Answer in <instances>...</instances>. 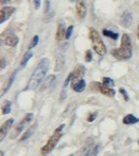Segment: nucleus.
Returning a JSON list of instances; mask_svg holds the SVG:
<instances>
[{
    "label": "nucleus",
    "instance_id": "cd10ccee",
    "mask_svg": "<svg viewBox=\"0 0 139 156\" xmlns=\"http://www.w3.org/2000/svg\"><path fill=\"white\" fill-rule=\"evenodd\" d=\"M33 1H34L35 9H38L40 7V0H33Z\"/></svg>",
    "mask_w": 139,
    "mask_h": 156
},
{
    "label": "nucleus",
    "instance_id": "dca6fc26",
    "mask_svg": "<svg viewBox=\"0 0 139 156\" xmlns=\"http://www.w3.org/2000/svg\"><path fill=\"white\" fill-rule=\"evenodd\" d=\"M35 128H36V124H34L33 126H31V127L29 129V130L24 133L23 136L21 137L20 141H26L28 139H30V137L33 135V133H34V131H35Z\"/></svg>",
    "mask_w": 139,
    "mask_h": 156
},
{
    "label": "nucleus",
    "instance_id": "5701e85b",
    "mask_svg": "<svg viewBox=\"0 0 139 156\" xmlns=\"http://www.w3.org/2000/svg\"><path fill=\"white\" fill-rule=\"evenodd\" d=\"M38 35H34L33 37V41H31V42H30V46H29V49H31L33 47H34L36 44L38 43Z\"/></svg>",
    "mask_w": 139,
    "mask_h": 156
},
{
    "label": "nucleus",
    "instance_id": "7c9ffc66",
    "mask_svg": "<svg viewBox=\"0 0 139 156\" xmlns=\"http://www.w3.org/2000/svg\"><path fill=\"white\" fill-rule=\"evenodd\" d=\"M4 67H5V60H4V59H3V60H2V66H1V68L3 69V68H4Z\"/></svg>",
    "mask_w": 139,
    "mask_h": 156
},
{
    "label": "nucleus",
    "instance_id": "f3484780",
    "mask_svg": "<svg viewBox=\"0 0 139 156\" xmlns=\"http://www.w3.org/2000/svg\"><path fill=\"white\" fill-rule=\"evenodd\" d=\"M65 64V59L62 56H58L57 60H56V65H55V72H60L63 69Z\"/></svg>",
    "mask_w": 139,
    "mask_h": 156
},
{
    "label": "nucleus",
    "instance_id": "39448f33",
    "mask_svg": "<svg viewBox=\"0 0 139 156\" xmlns=\"http://www.w3.org/2000/svg\"><path fill=\"white\" fill-rule=\"evenodd\" d=\"M33 115L31 114V113L26 114V115L25 116V117H24L23 119H22V121H21L19 124H18V126L16 127L14 133H13L12 139H14V137H15L16 136H18L20 133L23 132V131H24V129L31 122V120H33Z\"/></svg>",
    "mask_w": 139,
    "mask_h": 156
},
{
    "label": "nucleus",
    "instance_id": "412c9836",
    "mask_svg": "<svg viewBox=\"0 0 139 156\" xmlns=\"http://www.w3.org/2000/svg\"><path fill=\"white\" fill-rule=\"evenodd\" d=\"M99 149H100V145L99 144L93 146V147H91V149L89 150V152L87 153L86 156H97L98 152H99Z\"/></svg>",
    "mask_w": 139,
    "mask_h": 156
},
{
    "label": "nucleus",
    "instance_id": "20e7f679",
    "mask_svg": "<svg viewBox=\"0 0 139 156\" xmlns=\"http://www.w3.org/2000/svg\"><path fill=\"white\" fill-rule=\"evenodd\" d=\"M89 37H90L93 48L97 54L100 56H104L107 52V48L97 30L94 29H90V30H89Z\"/></svg>",
    "mask_w": 139,
    "mask_h": 156
},
{
    "label": "nucleus",
    "instance_id": "2eb2a0df",
    "mask_svg": "<svg viewBox=\"0 0 139 156\" xmlns=\"http://www.w3.org/2000/svg\"><path fill=\"white\" fill-rule=\"evenodd\" d=\"M138 122H139V119L136 118L135 116L131 115V114L127 115L123 120V123L124 125H132V124H135V123H138Z\"/></svg>",
    "mask_w": 139,
    "mask_h": 156
},
{
    "label": "nucleus",
    "instance_id": "c756f323",
    "mask_svg": "<svg viewBox=\"0 0 139 156\" xmlns=\"http://www.w3.org/2000/svg\"><path fill=\"white\" fill-rule=\"evenodd\" d=\"M11 0H1V3L2 4H6V3H8V2H10Z\"/></svg>",
    "mask_w": 139,
    "mask_h": 156
},
{
    "label": "nucleus",
    "instance_id": "a878e982",
    "mask_svg": "<svg viewBox=\"0 0 139 156\" xmlns=\"http://www.w3.org/2000/svg\"><path fill=\"white\" fill-rule=\"evenodd\" d=\"M120 92L122 93V94L123 95V97H124V99H125V100H128V95H127V92L125 91V90H123V88H120Z\"/></svg>",
    "mask_w": 139,
    "mask_h": 156
},
{
    "label": "nucleus",
    "instance_id": "4be33fe9",
    "mask_svg": "<svg viewBox=\"0 0 139 156\" xmlns=\"http://www.w3.org/2000/svg\"><path fill=\"white\" fill-rule=\"evenodd\" d=\"M103 83H104L105 86L110 87H114V82H113V80L110 79V78H103Z\"/></svg>",
    "mask_w": 139,
    "mask_h": 156
},
{
    "label": "nucleus",
    "instance_id": "2f4dec72",
    "mask_svg": "<svg viewBox=\"0 0 139 156\" xmlns=\"http://www.w3.org/2000/svg\"><path fill=\"white\" fill-rule=\"evenodd\" d=\"M138 38H139V26H138Z\"/></svg>",
    "mask_w": 139,
    "mask_h": 156
},
{
    "label": "nucleus",
    "instance_id": "f257e3e1",
    "mask_svg": "<svg viewBox=\"0 0 139 156\" xmlns=\"http://www.w3.org/2000/svg\"><path fill=\"white\" fill-rule=\"evenodd\" d=\"M48 69H49V60L47 58H43V59L40 60L36 69L34 70V72L31 75L30 81L28 83V86H26V90H33L35 88H37L39 87V84L43 82V80L48 72Z\"/></svg>",
    "mask_w": 139,
    "mask_h": 156
},
{
    "label": "nucleus",
    "instance_id": "0eeeda50",
    "mask_svg": "<svg viewBox=\"0 0 139 156\" xmlns=\"http://www.w3.org/2000/svg\"><path fill=\"white\" fill-rule=\"evenodd\" d=\"M96 86V88L98 90H99L101 93L103 94H105L107 96H110V97H113L115 94H116V91L114 90V88H112L110 87H107L105 86L104 83H95Z\"/></svg>",
    "mask_w": 139,
    "mask_h": 156
},
{
    "label": "nucleus",
    "instance_id": "aec40b11",
    "mask_svg": "<svg viewBox=\"0 0 139 156\" xmlns=\"http://www.w3.org/2000/svg\"><path fill=\"white\" fill-rule=\"evenodd\" d=\"M31 57H33V52H30V51L26 52L23 57V60H22V62H21V66L25 67L26 65V63H28V61L30 59Z\"/></svg>",
    "mask_w": 139,
    "mask_h": 156
},
{
    "label": "nucleus",
    "instance_id": "423d86ee",
    "mask_svg": "<svg viewBox=\"0 0 139 156\" xmlns=\"http://www.w3.org/2000/svg\"><path fill=\"white\" fill-rule=\"evenodd\" d=\"M75 9H77V14L79 19H84L86 16V5H85L84 0H77V4H75Z\"/></svg>",
    "mask_w": 139,
    "mask_h": 156
},
{
    "label": "nucleus",
    "instance_id": "7ed1b4c3",
    "mask_svg": "<svg viewBox=\"0 0 139 156\" xmlns=\"http://www.w3.org/2000/svg\"><path fill=\"white\" fill-rule=\"evenodd\" d=\"M64 127H65V125H60V127L56 129L54 133H53L50 139L48 140L46 144L41 148V154L43 156L48 155L53 149L55 148V146L57 145L58 141L60 140V139L63 136V129H64Z\"/></svg>",
    "mask_w": 139,
    "mask_h": 156
},
{
    "label": "nucleus",
    "instance_id": "b1692460",
    "mask_svg": "<svg viewBox=\"0 0 139 156\" xmlns=\"http://www.w3.org/2000/svg\"><path fill=\"white\" fill-rule=\"evenodd\" d=\"M73 30H74L73 26H70L69 28H68V30H67V32H66V38L67 39H69L71 37V34H73Z\"/></svg>",
    "mask_w": 139,
    "mask_h": 156
},
{
    "label": "nucleus",
    "instance_id": "bb28decb",
    "mask_svg": "<svg viewBox=\"0 0 139 156\" xmlns=\"http://www.w3.org/2000/svg\"><path fill=\"white\" fill-rule=\"evenodd\" d=\"M96 115H97L96 113H92V114L88 117L87 121H88V122H93L94 120H95V118H96Z\"/></svg>",
    "mask_w": 139,
    "mask_h": 156
},
{
    "label": "nucleus",
    "instance_id": "9b49d317",
    "mask_svg": "<svg viewBox=\"0 0 139 156\" xmlns=\"http://www.w3.org/2000/svg\"><path fill=\"white\" fill-rule=\"evenodd\" d=\"M71 87H73V90L77 92H82L84 90L85 88V82L82 79L78 80V81L71 83Z\"/></svg>",
    "mask_w": 139,
    "mask_h": 156
},
{
    "label": "nucleus",
    "instance_id": "ddd939ff",
    "mask_svg": "<svg viewBox=\"0 0 139 156\" xmlns=\"http://www.w3.org/2000/svg\"><path fill=\"white\" fill-rule=\"evenodd\" d=\"M19 42V38L14 34H9L5 37V44L8 46H15Z\"/></svg>",
    "mask_w": 139,
    "mask_h": 156
},
{
    "label": "nucleus",
    "instance_id": "c85d7f7f",
    "mask_svg": "<svg viewBox=\"0 0 139 156\" xmlns=\"http://www.w3.org/2000/svg\"><path fill=\"white\" fill-rule=\"evenodd\" d=\"M49 7H50V3H49V1H45V13H48Z\"/></svg>",
    "mask_w": 139,
    "mask_h": 156
},
{
    "label": "nucleus",
    "instance_id": "9d476101",
    "mask_svg": "<svg viewBox=\"0 0 139 156\" xmlns=\"http://www.w3.org/2000/svg\"><path fill=\"white\" fill-rule=\"evenodd\" d=\"M132 24V14L129 11L123 12V14L120 17V25L123 28H129Z\"/></svg>",
    "mask_w": 139,
    "mask_h": 156
},
{
    "label": "nucleus",
    "instance_id": "393cba45",
    "mask_svg": "<svg viewBox=\"0 0 139 156\" xmlns=\"http://www.w3.org/2000/svg\"><path fill=\"white\" fill-rule=\"evenodd\" d=\"M92 60V54H91V51L88 50L86 52V57H85V61L86 62H90Z\"/></svg>",
    "mask_w": 139,
    "mask_h": 156
},
{
    "label": "nucleus",
    "instance_id": "72a5a7b5",
    "mask_svg": "<svg viewBox=\"0 0 139 156\" xmlns=\"http://www.w3.org/2000/svg\"><path fill=\"white\" fill-rule=\"evenodd\" d=\"M71 156H73V155H71Z\"/></svg>",
    "mask_w": 139,
    "mask_h": 156
},
{
    "label": "nucleus",
    "instance_id": "f03ea898",
    "mask_svg": "<svg viewBox=\"0 0 139 156\" xmlns=\"http://www.w3.org/2000/svg\"><path fill=\"white\" fill-rule=\"evenodd\" d=\"M112 54L119 60H127L132 56L131 41L127 34H123L122 43H120V48L114 49L112 51Z\"/></svg>",
    "mask_w": 139,
    "mask_h": 156
},
{
    "label": "nucleus",
    "instance_id": "1a4fd4ad",
    "mask_svg": "<svg viewBox=\"0 0 139 156\" xmlns=\"http://www.w3.org/2000/svg\"><path fill=\"white\" fill-rule=\"evenodd\" d=\"M15 12L14 7H4L0 11V23H4Z\"/></svg>",
    "mask_w": 139,
    "mask_h": 156
},
{
    "label": "nucleus",
    "instance_id": "473e14b6",
    "mask_svg": "<svg viewBox=\"0 0 139 156\" xmlns=\"http://www.w3.org/2000/svg\"><path fill=\"white\" fill-rule=\"evenodd\" d=\"M138 144H139V140H138Z\"/></svg>",
    "mask_w": 139,
    "mask_h": 156
},
{
    "label": "nucleus",
    "instance_id": "6e6552de",
    "mask_svg": "<svg viewBox=\"0 0 139 156\" xmlns=\"http://www.w3.org/2000/svg\"><path fill=\"white\" fill-rule=\"evenodd\" d=\"M13 123H14V119H9L5 123H3L1 129H0V140H3L5 139V136H7V133L9 130H10V128L12 127Z\"/></svg>",
    "mask_w": 139,
    "mask_h": 156
},
{
    "label": "nucleus",
    "instance_id": "f8f14e48",
    "mask_svg": "<svg viewBox=\"0 0 139 156\" xmlns=\"http://www.w3.org/2000/svg\"><path fill=\"white\" fill-rule=\"evenodd\" d=\"M64 37L66 38V30H65V26L63 24H59L58 26V30L56 33V39L58 41H62Z\"/></svg>",
    "mask_w": 139,
    "mask_h": 156
},
{
    "label": "nucleus",
    "instance_id": "6ab92c4d",
    "mask_svg": "<svg viewBox=\"0 0 139 156\" xmlns=\"http://www.w3.org/2000/svg\"><path fill=\"white\" fill-rule=\"evenodd\" d=\"M103 34H104L105 37H108L115 39V41H116V39H118V37H119L118 34L112 32V30H103Z\"/></svg>",
    "mask_w": 139,
    "mask_h": 156
},
{
    "label": "nucleus",
    "instance_id": "4468645a",
    "mask_svg": "<svg viewBox=\"0 0 139 156\" xmlns=\"http://www.w3.org/2000/svg\"><path fill=\"white\" fill-rule=\"evenodd\" d=\"M16 75H17V71H14L13 72V74L11 75V77L9 78V80H8V82L6 83V84H5V87H4V88H3V91H2V95H4L5 93L10 90V87H11V86H12V83H14V81H15V78H16Z\"/></svg>",
    "mask_w": 139,
    "mask_h": 156
},
{
    "label": "nucleus",
    "instance_id": "a211bd4d",
    "mask_svg": "<svg viewBox=\"0 0 139 156\" xmlns=\"http://www.w3.org/2000/svg\"><path fill=\"white\" fill-rule=\"evenodd\" d=\"M10 112H11V101L9 100L4 101V104L2 106V113L4 115H6Z\"/></svg>",
    "mask_w": 139,
    "mask_h": 156
}]
</instances>
